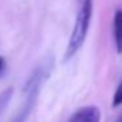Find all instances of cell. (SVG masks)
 I'll return each mask as SVG.
<instances>
[{
  "mask_svg": "<svg viewBox=\"0 0 122 122\" xmlns=\"http://www.w3.org/2000/svg\"><path fill=\"white\" fill-rule=\"evenodd\" d=\"M101 119V112L98 106L89 105L83 106L79 110H76L74 114L70 116L67 122H100Z\"/></svg>",
  "mask_w": 122,
  "mask_h": 122,
  "instance_id": "3957f363",
  "label": "cell"
},
{
  "mask_svg": "<svg viewBox=\"0 0 122 122\" xmlns=\"http://www.w3.org/2000/svg\"><path fill=\"white\" fill-rule=\"evenodd\" d=\"M47 72L43 68V66H40L33 71V74L29 76L26 84L24 87V102L21 108L16 113V116L11 119V122H25L29 114L32 113L33 108L37 101V96L40 92V87L42 84L43 79L46 77Z\"/></svg>",
  "mask_w": 122,
  "mask_h": 122,
  "instance_id": "7a4b0ae2",
  "label": "cell"
},
{
  "mask_svg": "<svg viewBox=\"0 0 122 122\" xmlns=\"http://www.w3.org/2000/svg\"><path fill=\"white\" fill-rule=\"evenodd\" d=\"M116 122H122V114H121V116H119L118 118L116 119Z\"/></svg>",
  "mask_w": 122,
  "mask_h": 122,
  "instance_id": "ba28073f",
  "label": "cell"
},
{
  "mask_svg": "<svg viewBox=\"0 0 122 122\" xmlns=\"http://www.w3.org/2000/svg\"><path fill=\"white\" fill-rule=\"evenodd\" d=\"M4 70H5V62H4V59L0 56V75L4 72Z\"/></svg>",
  "mask_w": 122,
  "mask_h": 122,
  "instance_id": "52a82bcc",
  "label": "cell"
},
{
  "mask_svg": "<svg viewBox=\"0 0 122 122\" xmlns=\"http://www.w3.org/2000/svg\"><path fill=\"white\" fill-rule=\"evenodd\" d=\"M113 37L116 43V50L122 54V9H117L113 19Z\"/></svg>",
  "mask_w": 122,
  "mask_h": 122,
  "instance_id": "277c9868",
  "label": "cell"
},
{
  "mask_svg": "<svg viewBox=\"0 0 122 122\" xmlns=\"http://www.w3.org/2000/svg\"><path fill=\"white\" fill-rule=\"evenodd\" d=\"M112 105H113L114 108H116V106L122 105V80H121V83L118 84V87H117L116 92H114L113 102H112Z\"/></svg>",
  "mask_w": 122,
  "mask_h": 122,
  "instance_id": "8992f818",
  "label": "cell"
},
{
  "mask_svg": "<svg viewBox=\"0 0 122 122\" xmlns=\"http://www.w3.org/2000/svg\"><path fill=\"white\" fill-rule=\"evenodd\" d=\"M12 95H13V88H7V89H4L3 92L0 93V116L4 112L5 106L9 104Z\"/></svg>",
  "mask_w": 122,
  "mask_h": 122,
  "instance_id": "5b68a950",
  "label": "cell"
},
{
  "mask_svg": "<svg viewBox=\"0 0 122 122\" xmlns=\"http://www.w3.org/2000/svg\"><path fill=\"white\" fill-rule=\"evenodd\" d=\"M79 11L76 13L74 29H72L68 46L64 54V61L71 59L80 50L89 29L91 17H92V0H79Z\"/></svg>",
  "mask_w": 122,
  "mask_h": 122,
  "instance_id": "6da1fadb",
  "label": "cell"
}]
</instances>
